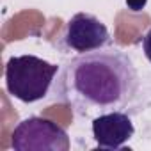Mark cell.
Here are the masks:
<instances>
[{
    "mask_svg": "<svg viewBox=\"0 0 151 151\" xmlns=\"http://www.w3.org/2000/svg\"><path fill=\"white\" fill-rule=\"evenodd\" d=\"M139 93V73L121 50H93L69 59L53 82V100L80 117L124 110Z\"/></svg>",
    "mask_w": 151,
    "mask_h": 151,
    "instance_id": "cell-1",
    "label": "cell"
},
{
    "mask_svg": "<svg viewBox=\"0 0 151 151\" xmlns=\"http://www.w3.org/2000/svg\"><path fill=\"white\" fill-rule=\"evenodd\" d=\"M55 75V64L36 55H16L6 64V89L13 98L23 103H34L48 94Z\"/></svg>",
    "mask_w": 151,
    "mask_h": 151,
    "instance_id": "cell-2",
    "label": "cell"
},
{
    "mask_svg": "<svg viewBox=\"0 0 151 151\" xmlns=\"http://www.w3.org/2000/svg\"><path fill=\"white\" fill-rule=\"evenodd\" d=\"M11 146L16 151H68L71 142L64 128L43 117H27L14 128Z\"/></svg>",
    "mask_w": 151,
    "mask_h": 151,
    "instance_id": "cell-3",
    "label": "cell"
},
{
    "mask_svg": "<svg viewBox=\"0 0 151 151\" xmlns=\"http://www.w3.org/2000/svg\"><path fill=\"white\" fill-rule=\"evenodd\" d=\"M110 34L105 23H101L94 14L77 13L66 23L64 32L60 34V43L64 48L73 52H93L101 50L110 45Z\"/></svg>",
    "mask_w": 151,
    "mask_h": 151,
    "instance_id": "cell-4",
    "label": "cell"
},
{
    "mask_svg": "<svg viewBox=\"0 0 151 151\" xmlns=\"http://www.w3.org/2000/svg\"><path fill=\"white\" fill-rule=\"evenodd\" d=\"M135 133V126L123 110L100 114L93 119V137L101 149H119Z\"/></svg>",
    "mask_w": 151,
    "mask_h": 151,
    "instance_id": "cell-5",
    "label": "cell"
},
{
    "mask_svg": "<svg viewBox=\"0 0 151 151\" xmlns=\"http://www.w3.org/2000/svg\"><path fill=\"white\" fill-rule=\"evenodd\" d=\"M142 52L146 55V59L151 62V29L146 32V36L142 37Z\"/></svg>",
    "mask_w": 151,
    "mask_h": 151,
    "instance_id": "cell-6",
    "label": "cell"
},
{
    "mask_svg": "<svg viewBox=\"0 0 151 151\" xmlns=\"http://www.w3.org/2000/svg\"><path fill=\"white\" fill-rule=\"evenodd\" d=\"M147 4V0H126V6L132 11H142Z\"/></svg>",
    "mask_w": 151,
    "mask_h": 151,
    "instance_id": "cell-7",
    "label": "cell"
}]
</instances>
